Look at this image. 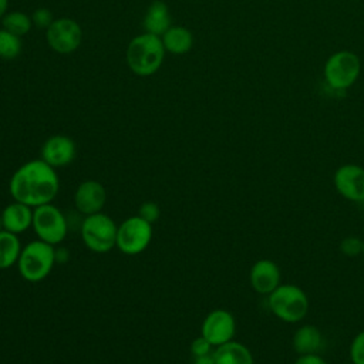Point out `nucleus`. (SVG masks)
<instances>
[{
  "label": "nucleus",
  "instance_id": "nucleus-28",
  "mask_svg": "<svg viewBox=\"0 0 364 364\" xmlns=\"http://www.w3.org/2000/svg\"><path fill=\"white\" fill-rule=\"evenodd\" d=\"M294 364H327L320 355L317 354H304V355H300Z\"/></svg>",
  "mask_w": 364,
  "mask_h": 364
},
{
  "label": "nucleus",
  "instance_id": "nucleus-6",
  "mask_svg": "<svg viewBox=\"0 0 364 364\" xmlns=\"http://www.w3.org/2000/svg\"><path fill=\"white\" fill-rule=\"evenodd\" d=\"M117 230L115 222L101 212L85 216L81 223L82 242L97 253H105L117 245Z\"/></svg>",
  "mask_w": 364,
  "mask_h": 364
},
{
  "label": "nucleus",
  "instance_id": "nucleus-31",
  "mask_svg": "<svg viewBox=\"0 0 364 364\" xmlns=\"http://www.w3.org/2000/svg\"><path fill=\"white\" fill-rule=\"evenodd\" d=\"M9 7V0H0V18L4 17Z\"/></svg>",
  "mask_w": 364,
  "mask_h": 364
},
{
  "label": "nucleus",
  "instance_id": "nucleus-29",
  "mask_svg": "<svg viewBox=\"0 0 364 364\" xmlns=\"http://www.w3.org/2000/svg\"><path fill=\"white\" fill-rule=\"evenodd\" d=\"M193 364H216L213 354H206V355H200V357H195Z\"/></svg>",
  "mask_w": 364,
  "mask_h": 364
},
{
  "label": "nucleus",
  "instance_id": "nucleus-22",
  "mask_svg": "<svg viewBox=\"0 0 364 364\" xmlns=\"http://www.w3.org/2000/svg\"><path fill=\"white\" fill-rule=\"evenodd\" d=\"M23 48L21 37L1 28L0 30V58L14 60L20 55Z\"/></svg>",
  "mask_w": 364,
  "mask_h": 364
},
{
  "label": "nucleus",
  "instance_id": "nucleus-11",
  "mask_svg": "<svg viewBox=\"0 0 364 364\" xmlns=\"http://www.w3.org/2000/svg\"><path fill=\"white\" fill-rule=\"evenodd\" d=\"M334 186L348 200H364V168L354 164L341 165L334 173Z\"/></svg>",
  "mask_w": 364,
  "mask_h": 364
},
{
  "label": "nucleus",
  "instance_id": "nucleus-8",
  "mask_svg": "<svg viewBox=\"0 0 364 364\" xmlns=\"http://www.w3.org/2000/svg\"><path fill=\"white\" fill-rule=\"evenodd\" d=\"M152 239V225L141 216L125 219L117 230V247L125 255H138L144 252Z\"/></svg>",
  "mask_w": 364,
  "mask_h": 364
},
{
  "label": "nucleus",
  "instance_id": "nucleus-33",
  "mask_svg": "<svg viewBox=\"0 0 364 364\" xmlns=\"http://www.w3.org/2000/svg\"><path fill=\"white\" fill-rule=\"evenodd\" d=\"M363 255H364V242H363Z\"/></svg>",
  "mask_w": 364,
  "mask_h": 364
},
{
  "label": "nucleus",
  "instance_id": "nucleus-3",
  "mask_svg": "<svg viewBox=\"0 0 364 364\" xmlns=\"http://www.w3.org/2000/svg\"><path fill=\"white\" fill-rule=\"evenodd\" d=\"M55 263V249L43 240H33L21 249L17 260L18 272L27 282H40L46 279Z\"/></svg>",
  "mask_w": 364,
  "mask_h": 364
},
{
  "label": "nucleus",
  "instance_id": "nucleus-15",
  "mask_svg": "<svg viewBox=\"0 0 364 364\" xmlns=\"http://www.w3.org/2000/svg\"><path fill=\"white\" fill-rule=\"evenodd\" d=\"M1 219L4 230L18 235L33 225V209L31 206L16 200L3 209Z\"/></svg>",
  "mask_w": 364,
  "mask_h": 364
},
{
  "label": "nucleus",
  "instance_id": "nucleus-4",
  "mask_svg": "<svg viewBox=\"0 0 364 364\" xmlns=\"http://www.w3.org/2000/svg\"><path fill=\"white\" fill-rule=\"evenodd\" d=\"M269 307L280 320L297 323L303 320L309 311V299L299 286L279 284L269 294Z\"/></svg>",
  "mask_w": 364,
  "mask_h": 364
},
{
  "label": "nucleus",
  "instance_id": "nucleus-13",
  "mask_svg": "<svg viewBox=\"0 0 364 364\" xmlns=\"http://www.w3.org/2000/svg\"><path fill=\"white\" fill-rule=\"evenodd\" d=\"M105 200H107L105 188L97 181H85L80 183L74 195L77 210L85 216L101 212V209L105 205Z\"/></svg>",
  "mask_w": 364,
  "mask_h": 364
},
{
  "label": "nucleus",
  "instance_id": "nucleus-19",
  "mask_svg": "<svg viewBox=\"0 0 364 364\" xmlns=\"http://www.w3.org/2000/svg\"><path fill=\"white\" fill-rule=\"evenodd\" d=\"M323 344L321 333L317 327L306 324L296 330L293 336V348L297 354H317Z\"/></svg>",
  "mask_w": 364,
  "mask_h": 364
},
{
  "label": "nucleus",
  "instance_id": "nucleus-23",
  "mask_svg": "<svg viewBox=\"0 0 364 364\" xmlns=\"http://www.w3.org/2000/svg\"><path fill=\"white\" fill-rule=\"evenodd\" d=\"M31 21H33V26L37 27V28H48L50 24L54 21V17H53V13L50 9L47 7H38L33 11L31 14Z\"/></svg>",
  "mask_w": 364,
  "mask_h": 364
},
{
  "label": "nucleus",
  "instance_id": "nucleus-16",
  "mask_svg": "<svg viewBox=\"0 0 364 364\" xmlns=\"http://www.w3.org/2000/svg\"><path fill=\"white\" fill-rule=\"evenodd\" d=\"M142 23L145 33L161 37L171 27V13L168 6L161 0L152 1L145 11Z\"/></svg>",
  "mask_w": 364,
  "mask_h": 364
},
{
  "label": "nucleus",
  "instance_id": "nucleus-30",
  "mask_svg": "<svg viewBox=\"0 0 364 364\" xmlns=\"http://www.w3.org/2000/svg\"><path fill=\"white\" fill-rule=\"evenodd\" d=\"M68 259V252H67V249H55V262H65Z\"/></svg>",
  "mask_w": 364,
  "mask_h": 364
},
{
  "label": "nucleus",
  "instance_id": "nucleus-14",
  "mask_svg": "<svg viewBox=\"0 0 364 364\" xmlns=\"http://www.w3.org/2000/svg\"><path fill=\"white\" fill-rule=\"evenodd\" d=\"M250 284L260 294H270L280 283V270L269 259L257 260L250 269Z\"/></svg>",
  "mask_w": 364,
  "mask_h": 364
},
{
  "label": "nucleus",
  "instance_id": "nucleus-18",
  "mask_svg": "<svg viewBox=\"0 0 364 364\" xmlns=\"http://www.w3.org/2000/svg\"><path fill=\"white\" fill-rule=\"evenodd\" d=\"M216 364H253L252 353L237 341H228L216 347L213 353Z\"/></svg>",
  "mask_w": 364,
  "mask_h": 364
},
{
  "label": "nucleus",
  "instance_id": "nucleus-17",
  "mask_svg": "<svg viewBox=\"0 0 364 364\" xmlns=\"http://www.w3.org/2000/svg\"><path fill=\"white\" fill-rule=\"evenodd\" d=\"M161 40L165 51L176 55L188 53L193 46V36L191 30L183 26H171L161 36Z\"/></svg>",
  "mask_w": 364,
  "mask_h": 364
},
{
  "label": "nucleus",
  "instance_id": "nucleus-2",
  "mask_svg": "<svg viewBox=\"0 0 364 364\" xmlns=\"http://www.w3.org/2000/svg\"><path fill=\"white\" fill-rule=\"evenodd\" d=\"M165 57V48L161 37L144 33L134 37L125 51V58L129 70L141 77L155 74Z\"/></svg>",
  "mask_w": 364,
  "mask_h": 364
},
{
  "label": "nucleus",
  "instance_id": "nucleus-27",
  "mask_svg": "<svg viewBox=\"0 0 364 364\" xmlns=\"http://www.w3.org/2000/svg\"><path fill=\"white\" fill-rule=\"evenodd\" d=\"M210 348H212V344L203 336L195 338L191 344V353L193 354V357H200V355L210 354Z\"/></svg>",
  "mask_w": 364,
  "mask_h": 364
},
{
  "label": "nucleus",
  "instance_id": "nucleus-20",
  "mask_svg": "<svg viewBox=\"0 0 364 364\" xmlns=\"http://www.w3.org/2000/svg\"><path fill=\"white\" fill-rule=\"evenodd\" d=\"M21 253L20 239L16 233L0 232V269H9L17 263Z\"/></svg>",
  "mask_w": 364,
  "mask_h": 364
},
{
  "label": "nucleus",
  "instance_id": "nucleus-32",
  "mask_svg": "<svg viewBox=\"0 0 364 364\" xmlns=\"http://www.w3.org/2000/svg\"><path fill=\"white\" fill-rule=\"evenodd\" d=\"M1 230H4V228H3V219H1V215H0V232Z\"/></svg>",
  "mask_w": 364,
  "mask_h": 364
},
{
  "label": "nucleus",
  "instance_id": "nucleus-26",
  "mask_svg": "<svg viewBox=\"0 0 364 364\" xmlns=\"http://www.w3.org/2000/svg\"><path fill=\"white\" fill-rule=\"evenodd\" d=\"M161 215V210H159V206L154 202H145L141 205L139 208V212H138V216H141L144 220H146L148 223H155L158 220Z\"/></svg>",
  "mask_w": 364,
  "mask_h": 364
},
{
  "label": "nucleus",
  "instance_id": "nucleus-1",
  "mask_svg": "<svg viewBox=\"0 0 364 364\" xmlns=\"http://www.w3.org/2000/svg\"><path fill=\"white\" fill-rule=\"evenodd\" d=\"M58 176L55 168L43 159L23 164L10 179V193L14 200L37 208L51 200L58 193Z\"/></svg>",
  "mask_w": 364,
  "mask_h": 364
},
{
  "label": "nucleus",
  "instance_id": "nucleus-7",
  "mask_svg": "<svg viewBox=\"0 0 364 364\" xmlns=\"http://www.w3.org/2000/svg\"><path fill=\"white\" fill-rule=\"evenodd\" d=\"M31 226L40 240L53 246L61 243L65 239L68 229L65 216L57 206L51 203H46L33 209Z\"/></svg>",
  "mask_w": 364,
  "mask_h": 364
},
{
  "label": "nucleus",
  "instance_id": "nucleus-12",
  "mask_svg": "<svg viewBox=\"0 0 364 364\" xmlns=\"http://www.w3.org/2000/svg\"><path fill=\"white\" fill-rule=\"evenodd\" d=\"M75 156V144L67 135H53L41 146V159L53 168L68 165Z\"/></svg>",
  "mask_w": 364,
  "mask_h": 364
},
{
  "label": "nucleus",
  "instance_id": "nucleus-25",
  "mask_svg": "<svg viewBox=\"0 0 364 364\" xmlns=\"http://www.w3.org/2000/svg\"><path fill=\"white\" fill-rule=\"evenodd\" d=\"M340 249L346 256L354 257V256L363 253V240H360L358 237H354V236H348L341 240Z\"/></svg>",
  "mask_w": 364,
  "mask_h": 364
},
{
  "label": "nucleus",
  "instance_id": "nucleus-5",
  "mask_svg": "<svg viewBox=\"0 0 364 364\" xmlns=\"http://www.w3.org/2000/svg\"><path fill=\"white\" fill-rule=\"evenodd\" d=\"M361 71L360 57L348 50L333 53L324 63L323 74L326 82L338 91L350 88L358 78Z\"/></svg>",
  "mask_w": 364,
  "mask_h": 364
},
{
  "label": "nucleus",
  "instance_id": "nucleus-24",
  "mask_svg": "<svg viewBox=\"0 0 364 364\" xmlns=\"http://www.w3.org/2000/svg\"><path fill=\"white\" fill-rule=\"evenodd\" d=\"M350 357L353 364H364V331H360L350 347Z\"/></svg>",
  "mask_w": 364,
  "mask_h": 364
},
{
  "label": "nucleus",
  "instance_id": "nucleus-10",
  "mask_svg": "<svg viewBox=\"0 0 364 364\" xmlns=\"http://www.w3.org/2000/svg\"><path fill=\"white\" fill-rule=\"evenodd\" d=\"M236 326L235 318L228 310H213L210 311L202 323V336L212 344L220 346L232 340Z\"/></svg>",
  "mask_w": 364,
  "mask_h": 364
},
{
  "label": "nucleus",
  "instance_id": "nucleus-21",
  "mask_svg": "<svg viewBox=\"0 0 364 364\" xmlns=\"http://www.w3.org/2000/svg\"><path fill=\"white\" fill-rule=\"evenodd\" d=\"M1 26L4 30L18 37H23L33 27V21H31V16L26 14L24 11L14 10L4 14V17L1 18Z\"/></svg>",
  "mask_w": 364,
  "mask_h": 364
},
{
  "label": "nucleus",
  "instance_id": "nucleus-9",
  "mask_svg": "<svg viewBox=\"0 0 364 364\" xmlns=\"http://www.w3.org/2000/svg\"><path fill=\"white\" fill-rule=\"evenodd\" d=\"M46 40L51 50L58 54H70L75 51L82 41L81 26L70 18H54L50 27L46 30Z\"/></svg>",
  "mask_w": 364,
  "mask_h": 364
}]
</instances>
